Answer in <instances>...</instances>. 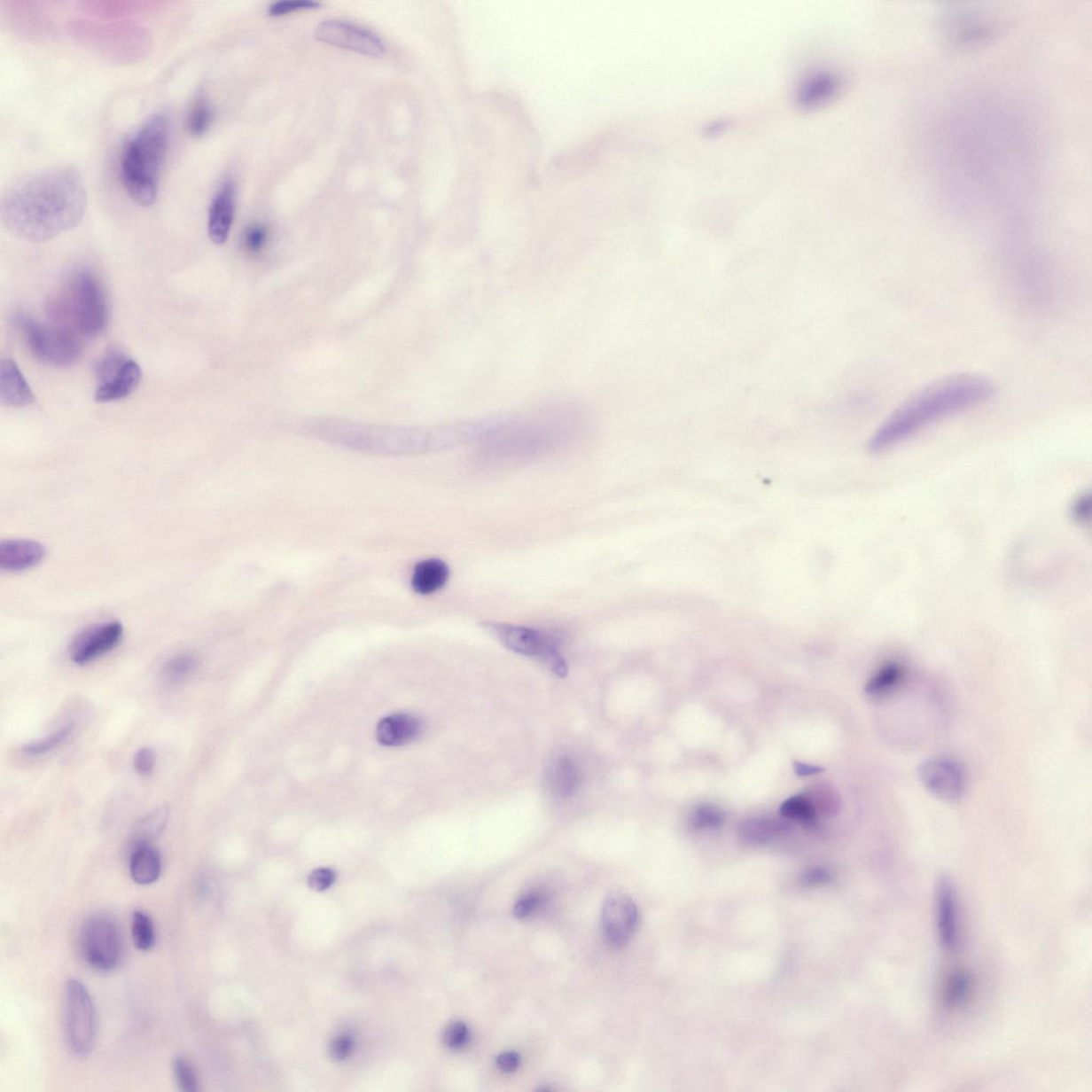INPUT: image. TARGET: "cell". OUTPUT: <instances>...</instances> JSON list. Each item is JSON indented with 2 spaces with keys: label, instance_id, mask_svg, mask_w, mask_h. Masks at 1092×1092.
<instances>
[{
  "label": "cell",
  "instance_id": "ac0fdd59",
  "mask_svg": "<svg viewBox=\"0 0 1092 1092\" xmlns=\"http://www.w3.org/2000/svg\"><path fill=\"white\" fill-rule=\"evenodd\" d=\"M422 732V723L410 714H394L378 723L377 738L386 747H398L413 742Z\"/></svg>",
  "mask_w": 1092,
  "mask_h": 1092
},
{
  "label": "cell",
  "instance_id": "836d02e7",
  "mask_svg": "<svg viewBox=\"0 0 1092 1092\" xmlns=\"http://www.w3.org/2000/svg\"><path fill=\"white\" fill-rule=\"evenodd\" d=\"M323 7V4L315 2V0H282L272 4L267 10L268 15L270 17H283L295 12H311V10H318Z\"/></svg>",
  "mask_w": 1092,
  "mask_h": 1092
},
{
  "label": "cell",
  "instance_id": "7bdbcfd3",
  "mask_svg": "<svg viewBox=\"0 0 1092 1092\" xmlns=\"http://www.w3.org/2000/svg\"><path fill=\"white\" fill-rule=\"evenodd\" d=\"M519 1064H521V1058H519V1054L516 1052L502 1053L496 1058L498 1069L505 1073L514 1072V1071L519 1069Z\"/></svg>",
  "mask_w": 1092,
  "mask_h": 1092
},
{
  "label": "cell",
  "instance_id": "e0dca14e",
  "mask_svg": "<svg viewBox=\"0 0 1092 1092\" xmlns=\"http://www.w3.org/2000/svg\"><path fill=\"white\" fill-rule=\"evenodd\" d=\"M546 787L558 800H569L576 795L581 784L580 766L568 755L556 758L545 773Z\"/></svg>",
  "mask_w": 1092,
  "mask_h": 1092
},
{
  "label": "cell",
  "instance_id": "ffe728a7",
  "mask_svg": "<svg viewBox=\"0 0 1092 1092\" xmlns=\"http://www.w3.org/2000/svg\"><path fill=\"white\" fill-rule=\"evenodd\" d=\"M938 927L943 947L953 948L958 937L957 910L953 885L948 879H942L938 886Z\"/></svg>",
  "mask_w": 1092,
  "mask_h": 1092
},
{
  "label": "cell",
  "instance_id": "ab89813d",
  "mask_svg": "<svg viewBox=\"0 0 1092 1092\" xmlns=\"http://www.w3.org/2000/svg\"><path fill=\"white\" fill-rule=\"evenodd\" d=\"M353 1051V1041L348 1036L336 1037L330 1046V1054L335 1060L347 1058Z\"/></svg>",
  "mask_w": 1092,
  "mask_h": 1092
},
{
  "label": "cell",
  "instance_id": "5b68a950",
  "mask_svg": "<svg viewBox=\"0 0 1092 1092\" xmlns=\"http://www.w3.org/2000/svg\"><path fill=\"white\" fill-rule=\"evenodd\" d=\"M14 324L22 334L31 355L40 363L52 367H67L80 360L82 339L71 331L54 323L41 324L23 313L15 315Z\"/></svg>",
  "mask_w": 1092,
  "mask_h": 1092
},
{
  "label": "cell",
  "instance_id": "d6986e66",
  "mask_svg": "<svg viewBox=\"0 0 1092 1092\" xmlns=\"http://www.w3.org/2000/svg\"><path fill=\"white\" fill-rule=\"evenodd\" d=\"M791 826L778 818L754 817L745 819L738 827L740 841L749 846H760L790 832Z\"/></svg>",
  "mask_w": 1092,
  "mask_h": 1092
},
{
  "label": "cell",
  "instance_id": "52a82bcc",
  "mask_svg": "<svg viewBox=\"0 0 1092 1092\" xmlns=\"http://www.w3.org/2000/svg\"><path fill=\"white\" fill-rule=\"evenodd\" d=\"M65 1032L68 1048L77 1057L92 1051L97 1037L96 1007L80 980L67 981L65 995Z\"/></svg>",
  "mask_w": 1092,
  "mask_h": 1092
},
{
  "label": "cell",
  "instance_id": "f1b7e54d",
  "mask_svg": "<svg viewBox=\"0 0 1092 1092\" xmlns=\"http://www.w3.org/2000/svg\"><path fill=\"white\" fill-rule=\"evenodd\" d=\"M133 938L135 947L140 950H149L154 947L156 933L151 917L143 911H136L133 916Z\"/></svg>",
  "mask_w": 1092,
  "mask_h": 1092
},
{
  "label": "cell",
  "instance_id": "7402d4cb",
  "mask_svg": "<svg viewBox=\"0 0 1092 1092\" xmlns=\"http://www.w3.org/2000/svg\"><path fill=\"white\" fill-rule=\"evenodd\" d=\"M449 579V568L444 561L428 559L419 563L413 571L411 584L418 595L428 596L437 592Z\"/></svg>",
  "mask_w": 1092,
  "mask_h": 1092
},
{
  "label": "cell",
  "instance_id": "4fadbf2b",
  "mask_svg": "<svg viewBox=\"0 0 1092 1092\" xmlns=\"http://www.w3.org/2000/svg\"><path fill=\"white\" fill-rule=\"evenodd\" d=\"M238 203V185L232 178L225 180L218 188L208 211V236L216 245L228 240L234 222Z\"/></svg>",
  "mask_w": 1092,
  "mask_h": 1092
},
{
  "label": "cell",
  "instance_id": "f35d334b",
  "mask_svg": "<svg viewBox=\"0 0 1092 1092\" xmlns=\"http://www.w3.org/2000/svg\"><path fill=\"white\" fill-rule=\"evenodd\" d=\"M802 884L807 886H817L827 885L832 880L831 871L823 868H813L807 870L802 876Z\"/></svg>",
  "mask_w": 1092,
  "mask_h": 1092
},
{
  "label": "cell",
  "instance_id": "5bb4252c",
  "mask_svg": "<svg viewBox=\"0 0 1092 1092\" xmlns=\"http://www.w3.org/2000/svg\"><path fill=\"white\" fill-rule=\"evenodd\" d=\"M143 379V370L133 359H126L117 370L99 382L94 399L106 403L122 401L136 391Z\"/></svg>",
  "mask_w": 1092,
  "mask_h": 1092
},
{
  "label": "cell",
  "instance_id": "7c38bea8",
  "mask_svg": "<svg viewBox=\"0 0 1092 1092\" xmlns=\"http://www.w3.org/2000/svg\"><path fill=\"white\" fill-rule=\"evenodd\" d=\"M638 923V909L631 897L614 894L604 905L603 928L607 941L621 948L632 939Z\"/></svg>",
  "mask_w": 1092,
  "mask_h": 1092
},
{
  "label": "cell",
  "instance_id": "484cf974",
  "mask_svg": "<svg viewBox=\"0 0 1092 1092\" xmlns=\"http://www.w3.org/2000/svg\"><path fill=\"white\" fill-rule=\"evenodd\" d=\"M73 732H74V726L72 723L66 724V726L58 729L57 731L50 734L49 737L25 745L22 749L23 753L28 755V757H41V755L50 753L62 744H65L70 738Z\"/></svg>",
  "mask_w": 1092,
  "mask_h": 1092
},
{
  "label": "cell",
  "instance_id": "d590c367",
  "mask_svg": "<svg viewBox=\"0 0 1092 1092\" xmlns=\"http://www.w3.org/2000/svg\"><path fill=\"white\" fill-rule=\"evenodd\" d=\"M156 757L155 753L149 747H144L136 751L134 758V768L136 773L141 776H149L155 768Z\"/></svg>",
  "mask_w": 1092,
  "mask_h": 1092
},
{
  "label": "cell",
  "instance_id": "83f0119b",
  "mask_svg": "<svg viewBox=\"0 0 1092 1092\" xmlns=\"http://www.w3.org/2000/svg\"><path fill=\"white\" fill-rule=\"evenodd\" d=\"M213 109L207 98L199 97L187 115V129L194 136L207 133L213 121Z\"/></svg>",
  "mask_w": 1092,
  "mask_h": 1092
},
{
  "label": "cell",
  "instance_id": "277c9868",
  "mask_svg": "<svg viewBox=\"0 0 1092 1092\" xmlns=\"http://www.w3.org/2000/svg\"><path fill=\"white\" fill-rule=\"evenodd\" d=\"M51 315L52 323L82 339L103 334L109 324V304L96 273L88 268L73 271L51 302Z\"/></svg>",
  "mask_w": 1092,
  "mask_h": 1092
},
{
  "label": "cell",
  "instance_id": "1f68e13d",
  "mask_svg": "<svg viewBox=\"0 0 1092 1092\" xmlns=\"http://www.w3.org/2000/svg\"><path fill=\"white\" fill-rule=\"evenodd\" d=\"M173 1071H175L178 1088L183 1092L199 1090L197 1071L194 1069L191 1060L182 1057H176L175 1062H173Z\"/></svg>",
  "mask_w": 1092,
  "mask_h": 1092
},
{
  "label": "cell",
  "instance_id": "e575fe53",
  "mask_svg": "<svg viewBox=\"0 0 1092 1092\" xmlns=\"http://www.w3.org/2000/svg\"><path fill=\"white\" fill-rule=\"evenodd\" d=\"M470 1028L461 1021L450 1023L443 1034L445 1046L451 1049H464L470 1042Z\"/></svg>",
  "mask_w": 1092,
  "mask_h": 1092
},
{
  "label": "cell",
  "instance_id": "8992f818",
  "mask_svg": "<svg viewBox=\"0 0 1092 1092\" xmlns=\"http://www.w3.org/2000/svg\"><path fill=\"white\" fill-rule=\"evenodd\" d=\"M486 631L491 633L512 652L545 661L556 675L565 676L566 661L559 652V639L553 634L512 624L486 622Z\"/></svg>",
  "mask_w": 1092,
  "mask_h": 1092
},
{
  "label": "cell",
  "instance_id": "4316f807",
  "mask_svg": "<svg viewBox=\"0 0 1092 1092\" xmlns=\"http://www.w3.org/2000/svg\"><path fill=\"white\" fill-rule=\"evenodd\" d=\"M780 814L785 819H789V821L805 823H812L817 816L815 807H813L812 802L808 800L807 796L789 798V800L782 803Z\"/></svg>",
  "mask_w": 1092,
  "mask_h": 1092
},
{
  "label": "cell",
  "instance_id": "74e56055",
  "mask_svg": "<svg viewBox=\"0 0 1092 1092\" xmlns=\"http://www.w3.org/2000/svg\"><path fill=\"white\" fill-rule=\"evenodd\" d=\"M334 871L330 869L323 868L315 870L311 876H309V885H311L314 890L317 891H324L329 889V887L334 884Z\"/></svg>",
  "mask_w": 1092,
  "mask_h": 1092
},
{
  "label": "cell",
  "instance_id": "9c48e42d",
  "mask_svg": "<svg viewBox=\"0 0 1092 1092\" xmlns=\"http://www.w3.org/2000/svg\"><path fill=\"white\" fill-rule=\"evenodd\" d=\"M315 36L325 44L364 56L378 58L386 52L385 41L375 31L347 20H324L315 30Z\"/></svg>",
  "mask_w": 1092,
  "mask_h": 1092
},
{
  "label": "cell",
  "instance_id": "ba28073f",
  "mask_svg": "<svg viewBox=\"0 0 1092 1092\" xmlns=\"http://www.w3.org/2000/svg\"><path fill=\"white\" fill-rule=\"evenodd\" d=\"M81 948L83 958L91 968L101 972L117 968L122 956V940L117 923L105 915L88 918L82 928Z\"/></svg>",
  "mask_w": 1092,
  "mask_h": 1092
},
{
  "label": "cell",
  "instance_id": "3957f363",
  "mask_svg": "<svg viewBox=\"0 0 1092 1092\" xmlns=\"http://www.w3.org/2000/svg\"><path fill=\"white\" fill-rule=\"evenodd\" d=\"M168 144L169 121L159 113L146 119L125 145L121 177L129 197L141 207L155 203Z\"/></svg>",
  "mask_w": 1092,
  "mask_h": 1092
},
{
  "label": "cell",
  "instance_id": "8fae6325",
  "mask_svg": "<svg viewBox=\"0 0 1092 1092\" xmlns=\"http://www.w3.org/2000/svg\"><path fill=\"white\" fill-rule=\"evenodd\" d=\"M124 636L119 621L96 624L82 632L71 644V659L77 665H87L103 658L118 648Z\"/></svg>",
  "mask_w": 1092,
  "mask_h": 1092
},
{
  "label": "cell",
  "instance_id": "ee69618b",
  "mask_svg": "<svg viewBox=\"0 0 1092 1092\" xmlns=\"http://www.w3.org/2000/svg\"><path fill=\"white\" fill-rule=\"evenodd\" d=\"M822 771H823V768H818V766L803 764V763H795V773L800 776L817 775V774H821Z\"/></svg>",
  "mask_w": 1092,
  "mask_h": 1092
},
{
  "label": "cell",
  "instance_id": "6da1fadb",
  "mask_svg": "<svg viewBox=\"0 0 1092 1092\" xmlns=\"http://www.w3.org/2000/svg\"><path fill=\"white\" fill-rule=\"evenodd\" d=\"M86 208L81 173L71 167H54L13 183L4 193L0 214L18 238L44 243L75 228Z\"/></svg>",
  "mask_w": 1092,
  "mask_h": 1092
},
{
  "label": "cell",
  "instance_id": "30bf717a",
  "mask_svg": "<svg viewBox=\"0 0 1092 1092\" xmlns=\"http://www.w3.org/2000/svg\"><path fill=\"white\" fill-rule=\"evenodd\" d=\"M917 774L924 787L940 800L957 803L963 800L968 779L957 760L947 757L927 759L918 768Z\"/></svg>",
  "mask_w": 1092,
  "mask_h": 1092
},
{
  "label": "cell",
  "instance_id": "44dd1931",
  "mask_svg": "<svg viewBox=\"0 0 1092 1092\" xmlns=\"http://www.w3.org/2000/svg\"><path fill=\"white\" fill-rule=\"evenodd\" d=\"M129 870L136 884H153L161 873L160 853L151 843L135 845L130 854Z\"/></svg>",
  "mask_w": 1092,
  "mask_h": 1092
},
{
  "label": "cell",
  "instance_id": "4dcf8cb0",
  "mask_svg": "<svg viewBox=\"0 0 1092 1092\" xmlns=\"http://www.w3.org/2000/svg\"><path fill=\"white\" fill-rule=\"evenodd\" d=\"M807 798L815 807L816 813L821 812L828 816L836 815L841 807L837 792L826 785L814 787L811 797Z\"/></svg>",
  "mask_w": 1092,
  "mask_h": 1092
},
{
  "label": "cell",
  "instance_id": "2e32d148",
  "mask_svg": "<svg viewBox=\"0 0 1092 1092\" xmlns=\"http://www.w3.org/2000/svg\"><path fill=\"white\" fill-rule=\"evenodd\" d=\"M0 402L9 408H24L35 402L33 391L20 367L12 359L0 365Z\"/></svg>",
  "mask_w": 1092,
  "mask_h": 1092
},
{
  "label": "cell",
  "instance_id": "d6a6232c",
  "mask_svg": "<svg viewBox=\"0 0 1092 1092\" xmlns=\"http://www.w3.org/2000/svg\"><path fill=\"white\" fill-rule=\"evenodd\" d=\"M971 990V978L967 972L962 971L950 978L947 990H945V1000L950 1005H959L967 999Z\"/></svg>",
  "mask_w": 1092,
  "mask_h": 1092
},
{
  "label": "cell",
  "instance_id": "d4e9b609",
  "mask_svg": "<svg viewBox=\"0 0 1092 1092\" xmlns=\"http://www.w3.org/2000/svg\"><path fill=\"white\" fill-rule=\"evenodd\" d=\"M197 666L196 656L187 653L176 655L162 666V679L169 684H178L191 677L196 671Z\"/></svg>",
  "mask_w": 1092,
  "mask_h": 1092
},
{
  "label": "cell",
  "instance_id": "cb8c5ba5",
  "mask_svg": "<svg viewBox=\"0 0 1092 1092\" xmlns=\"http://www.w3.org/2000/svg\"><path fill=\"white\" fill-rule=\"evenodd\" d=\"M169 818V810L166 807H157L136 823L133 834V846L141 843H151L164 832Z\"/></svg>",
  "mask_w": 1092,
  "mask_h": 1092
},
{
  "label": "cell",
  "instance_id": "b9f144b4",
  "mask_svg": "<svg viewBox=\"0 0 1092 1092\" xmlns=\"http://www.w3.org/2000/svg\"><path fill=\"white\" fill-rule=\"evenodd\" d=\"M1072 516L1076 522L1085 524L1090 518V496L1080 495L1072 507Z\"/></svg>",
  "mask_w": 1092,
  "mask_h": 1092
},
{
  "label": "cell",
  "instance_id": "8d00e7d4",
  "mask_svg": "<svg viewBox=\"0 0 1092 1092\" xmlns=\"http://www.w3.org/2000/svg\"><path fill=\"white\" fill-rule=\"evenodd\" d=\"M541 902H542V900H541V896L539 894L532 893L524 896L517 902L516 906H514V916L518 918H521V920H524V918H528L539 910Z\"/></svg>",
  "mask_w": 1092,
  "mask_h": 1092
},
{
  "label": "cell",
  "instance_id": "f546056e",
  "mask_svg": "<svg viewBox=\"0 0 1092 1092\" xmlns=\"http://www.w3.org/2000/svg\"><path fill=\"white\" fill-rule=\"evenodd\" d=\"M724 821H726V814L721 807L711 805L696 807L690 818V826L696 831L717 829L723 825Z\"/></svg>",
  "mask_w": 1092,
  "mask_h": 1092
},
{
  "label": "cell",
  "instance_id": "603a6c76",
  "mask_svg": "<svg viewBox=\"0 0 1092 1092\" xmlns=\"http://www.w3.org/2000/svg\"><path fill=\"white\" fill-rule=\"evenodd\" d=\"M905 677V668L900 664H887L871 677L865 686V692L870 697L889 695L901 685Z\"/></svg>",
  "mask_w": 1092,
  "mask_h": 1092
},
{
  "label": "cell",
  "instance_id": "7a4b0ae2",
  "mask_svg": "<svg viewBox=\"0 0 1092 1092\" xmlns=\"http://www.w3.org/2000/svg\"><path fill=\"white\" fill-rule=\"evenodd\" d=\"M994 395V383L979 375L959 374L933 382L895 409L870 438L869 449L885 453L933 424L988 402Z\"/></svg>",
  "mask_w": 1092,
  "mask_h": 1092
},
{
  "label": "cell",
  "instance_id": "9a60e30c",
  "mask_svg": "<svg viewBox=\"0 0 1092 1092\" xmlns=\"http://www.w3.org/2000/svg\"><path fill=\"white\" fill-rule=\"evenodd\" d=\"M46 550L33 540H6L0 543V569L23 572L33 569L45 558Z\"/></svg>",
  "mask_w": 1092,
  "mask_h": 1092
},
{
  "label": "cell",
  "instance_id": "60d3db41",
  "mask_svg": "<svg viewBox=\"0 0 1092 1092\" xmlns=\"http://www.w3.org/2000/svg\"><path fill=\"white\" fill-rule=\"evenodd\" d=\"M265 240L266 230L264 228L260 227V225H254V227L246 230L245 241L250 250L256 251L261 249Z\"/></svg>",
  "mask_w": 1092,
  "mask_h": 1092
}]
</instances>
